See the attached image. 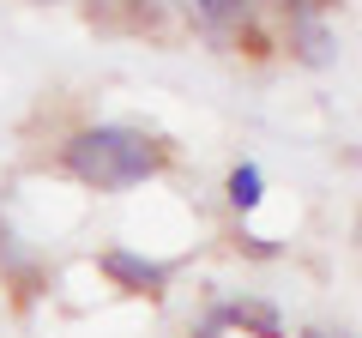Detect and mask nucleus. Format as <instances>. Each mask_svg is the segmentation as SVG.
I'll return each instance as SVG.
<instances>
[{
	"label": "nucleus",
	"mask_w": 362,
	"mask_h": 338,
	"mask_svg": "<svg viewBox=\"0 0 362 338\" xmlns=\"http://www.w3.org/2000/svg\"><path fill=\"white\" fill-rule=\"evenodd\" d=\"M163 163H169V151L145 127H127V121L78 127L73 139L61 145V169L78 187H97V194H127V187L151 182Z\"/></svg>",
	"instance_id": "1"
},
{
	"label": "nucleus",
	"mask_w": 362,
	"mask_h": 338,
	"mask_svg": "<svg viewBox=\"0 0 362 338\" xmlns=\"http://www.w3.org/2000/svg\"><path fill=\"white\" fill-rule=\"evenodd\" d=\"M97 266H103V278H115V284L133 290V296H163L169 278H175V266L145 260V254H133V247H103V254H97Z\"/></svg>",
	"instance_id": "2"
},
{
	"label": "nucleus",
	"mask_w": 362,
	"mask_h": 338,
	"mask_svg": "<svg viewBox=\"0 0 362 338\" xmlns=\"http://www.w3.org/2000/svg\"><path fill=\"white\" fill-rule=\"evenodd\" d=\"M194 18L211 42H230L254 25V0H194Z\"/></svg>",
	"instance_id": "3"
},
{
	"label": "nucleus",
	"mask_w": 362,
	"mask_h": 338,
	"mask_svg": "<svg viewBox=\"0 0 362 338\" xmlns=\"http://www.w3.org/2000/svg\"><path fill=\"white\" fill-rule=\"evenodd\" d=\"M223 199H230L235 211H254L259 199H266V175H259V163H235L230 182H223Z\"/></svg>",
	"instance_id": "4"
},
{
	"label": "nucleus",
	"mask_w": 362,
	"mask_h": 338,
	"mask_svg": "<svg viewBox=\"0 0 362 338\" xmlns=\"http://www.w3.org/2000/svg\"><path fill=\"white\" fill-rule=\"evenodd\" d=\"M302 338H344V332H320V326H314V332H302Z\"/></svg>",
	"instance_id": "5"
},
{
	"label": "nucleus",
	"mask_w": 362,
	"mask_h": 338,
	"mask_svg": "<svg viewBox=\"0 0 362 338\" xmlns=\"http://www.w3.org/2000/svg\"><path fill=\"white\" fill-rule=\"evenodd\" d=\"M278 6H284V0H278Z\"/></svg>",
	"instance_id": "6"
}]
</instances>
